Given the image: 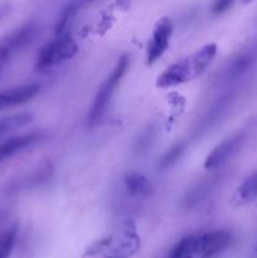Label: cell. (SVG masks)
<instances>
[{
	"label": "cell",
	"instance_id": "cell-20",
	"mask_svg": "<svg viewBox=\"0 0 257 258\" xmlns=\"http://www.w3.org/2000/svg\"><path fill=\"white\" fill-rule=\"evenodd\" d=\"M2 221H3V214L0 213V222H2Z\"/></svg>",
	"mask_w": 257,
	"mask_h": 258
},
{
	"label": "cell",
	"instance_id": "cell-5",
	"mask_svg": "<svg viewBox=\"0 0 257 258\" xmlns=\"http://www.w3.org/2000/svg\"><path fill=\"white\" fill-rule=\"evenodd\" d=\"M140 247L135 229L123 227L120 233L101 239L88 249V254L96 258H130Z\"/></svg>",
	"mask_w": 257,
	"mask_h": 258
},
{
	"label": "cell",
	"instance_id": "cell-11",
	"mask_svg": "<svg viewBox=\"0 0 257 258\" xmlns=\"http://www.w3.org/2000/svg\"><path fill=\"white\" fill-rule=\"evenodd\" d=\"M39 90L40 86L38 83H25L0 91V111L28 102L38 95Z\"/></svg>",
	"mask_w": 257,
	"mask_h": 258
},
{
	"label": "cell",
	"instance_id": "cell-18",
	"mask_svg": "<svg viewBox=\"0 0 257 258\" xmlns=\"http://www.w3.org/2000/svg\"><path fill=\"white\" fill-rule=\"evenodd\" d=\"M181 148H173L166 156H164L163 159V166H169L173 161H175L176 159H179V154H180Z\"/></svg>",
	"mask_w": 257,
	"mask_h": 258
},
{
	"label": "cell",
	"instance_id": "cell-9",
	"mask_svg": "<svg viewBox=\"0 0 257 258\" xmlns=\"http://www.w3.org/2000/svg\"><path fill=\"white\" fill-rule=\"evenodd\" d=\"M171 34H173V24L168 17H163L155 24L150 40L146 49V63L154 64L160 59L170 45Z\"/></svg>",
	"mask_w": 257,
	"mask_h": 258
},
{
	"label": "cell",
	"instance_id": "cell-17",
	"mask_svg": "<svg viewBox=\"0 0 257 258\" xmlns=\"http://www.w3.org/2000/svg\"><path fill=\"white\" fill-rule=\"evenodd\" d=\"M234 0H214L211 8L212 14L216 15V17L224 14V13L228 12V10L231 9Z\"/></svg>",
	"mask_w": 257,
	"mask_h": 258
},
{
	"label": "cell",
	"instance_id": "cell-1",
	"mask_svg": "<svg viewBox=\"0 0 257 258\" xmlns=\"http://www.w3.org/2000/svg\"><path fill=\"white\" fill-rule=\"evenodd\" d=\"M217 54V44L209 43L191 54L176 60L169 66L156 80V86L160 88L175 87L196 80L203 75Z\"/></svg>",
	"mask_w": 257,
	"mask_h": 258
},
{
	"label": "cell",
	"instance_id": "cell-16",
	"mask_svg": "<svg viewBox=\"0 0 257 258\" xmlns=\"http://www.w3.org/2000/svg\"><path fill=\"white\" fill-rule=\"evenodd\" d=\"M18 238L17 226L10 227L0 236V258H10Z\"/></svg>",
	"mask_w": 257,
	"mask_h": 258
},
{
	"label": "cell",
	"instance_id": "cell-3",
	"mask_svg": "<svg viewBox=\"0 0 257 258\" xmlns=\"http://www.w3.org/2000/svg\"><path fill=\"white\" fill-rule=\"evenodd\" d=\"M128 66H130V57L127 54L121 55L117 59V62H116V64L113 66L110 75L105 78L102 85L100 86V88L96 92L95 98L92 101V105H91L90 111H88V126L93 127V126L98 125L103 120V117L106 116L108 107L111 105V101H112L113 96H115L116 91H117L118 86L122 82L123 77H125L126 72H127Z\"/></svg>",
	"mask_w": 257,
	"mask_h": 258
},
{
	"label": "cell",
	"instance_id": "cell-10",
	"mask_svg": "<svg viewBox=\"0 0 257 258\" xmlns=\"http://www.w3.org/2000/svg\"><path fill=\"white\" fill-rule=\"evenodd\" d=\"M43 138H44V135L40 131H30V133L12 136L7 140L2 141L0 143V164L9 160L17 154L34 146Z\"/></svg>",
	"mask_w": 257,
	"mask_h": 258
},
{
	"label": "cell",
	"instance_id": "cell-14",
	"mask_svg": "<svg viewBox=\"0 0 257 258\" xmlns=\"http://www.w3.org/2000/svg\"><path fill=\"white\" fill-rule=\"evenodd\" d=\"M32 121L33 115L30 112H19L14 113V115L4 116V117L0 118V139L29 125Z\"/></svg>",
	"mask_w": 257,
	"mask_h": 258
},
{
	"label": "cell",
	"instance_id": "cell-8",
	"mask_svg": "<svg viewBox=\"0 0 257 258\" xmlns=\"http://www.w3.org/2000/svg\"><path fill=\"white\" fill-rule=\"evenodd\" d=\"M244 139H246V133L244 131H238V133L233 134L229 138L224 139L221 144H218L207 155L206 161H204L206 169L214 170V169L222 168L224 164L228 163L241 150Z\"/></svg>",
	"mask_w": 257,
	"mask_h": 258
},
{
	"label": "cell",
	"instance_id": "cell-13",
	"mask_svg": "<svg viewBox=\"0 0 257 258\" xmlns=\"http://www.w3.org/2000/svg\"><path fill=\"white\" fill-rule=\"evenodd\" d=\"M92 0H72L70 4L65 7V9L60 12L58 17L57 23H55V34H62V33L68 32V27L71 23L75 20L76 15Z\"/></svg>",
	"mask_w": 257,
	"mask_h": 258
},
{
	"label": "cell",
	"instance_id": "cell-15",
	"mask_svg": "<svg viewBox=\"0 0 257 258\" xmlns=\"http://www.w3.org/2000/svg\"><path fill=\"white\" fill-rule=\"evenodd\" d=\"M257 199V171L242 181L236 191V201L239 204H246Z\"/></svg>",
	"mask_w": 257,
	"mask_h": 258
},
{
	"label": "cell",
	"instance_id": "cell-6",
	"mask_svg": "<svg viewBox=\"0 0 257 258\" xmlns=\"http://www.w3.org/2000/svg\"><path fill=\"white\" fill-rule=\"evenodd\" d=\"M39 34V27L35 23H28L0 39V68L29 47Z\"/></svg>",
	"mask_w": 257,
	"mask_h": 258
},
{
	"label": "cell",
	"instance_id": "cell-22",
	"mask_svg": "<svg viewBox=\"0 0 257 258\" xmlns=\"http://www.w3.org/2000/svg\"><path fill=\"white\" fill-rule=\"evenodd\" d=\"M256 258H257V254H256Z\"/></svg>",
	"mask_w": 257,
	"mask_h": 258
},
{
	"label": "cell",
	"instance_id": "cell-4",
	"mask_svg": "<svg viewBox=\"0 0 257 258\" xmlns=\"http://www.w3.org/2000/svg\"><path fill=\"white\" fill-rule=\"evenodd\" d=\"M78 52V45L70 32L55 34L53 39L45 43L35 58V70L38 72H47L57 66L67 62Z\"/></svg>",
	"mask_w": 257,
	"mask_h": 258
},
{
	"label": "cell",
	"instance_id": "cell-7",
	"mask_svg": "<svg viewBox=\"0 0 257 258\" xmlns=\"http://www.w3.org/2000/svg\"><path fill=\"white\" fill-rule=\"evenodd\" d=\"M257 64V37L242 47L231 59L222 72L224 82H233L246 76Z\"/></svg>",
	"mask_w": 257,
	"mask_h": 258
},
{
	"label": "cell",
	"instance_id": "cell-21",
	"mask_svg": "<svg viewBox=\"0 0 257 258\" xmlns=\"http://www.w3.org/2000/svg\"><path fill=\"white\" fill-rule=\"evenodd\" d=\"M249 2H252V0H243V3H249Z\"/></svg>",
	"mask_w": 257,
	"mask_h": 258
},
{
	"label": "cell",
	"instance_id": "cell-2",
	"mask_svg": "<svg viewBox=\"0 0 257 258\" xmlns=\"http://www.w3.org/2000/svg\"><path fill=\"white\" fill-rule=\"evenodd\" d=\"M231 241V233L224 229L191 234L181 238L169 254L173 258H213L226 251Z\"/></svg>",
	"mask_w": 257,
	"mask_h": 258
},
{
	"label": "cell",
	"instance_id": "cell-19",
	"mask_svg": "<svg viewBox=\"0 0 257 258\" xmlns=\"http://www.w3.org/2000/svg\"><path fill=\"white\" fill-rule=\"evenodd\" d=\"M8 12H9V7H8V5H0V19H2Z\"/></svg>",
	"mask_w": 257,
	"mask_h": 258
},
{
	"label": "cell",
	"instance_id": "cell-12",
	"mask_svg": "<svg viewBox=\"0 0 257 258\" xmlns=\"http://www.w3.org/2000/svg\"><path fill=\"white\" fill-rule=\"evenodd\" d=\"M125 186L128 194L134 198L146 199L153 193V186L146 176L139 173H131L126 175Z\"/></svg>",
	"mask_w": 257,
	"mask_h": 258
}]
</instances>
